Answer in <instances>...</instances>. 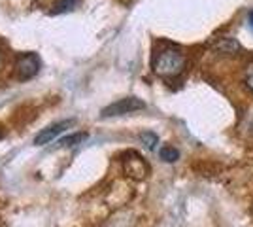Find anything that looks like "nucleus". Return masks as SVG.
Returning a JSON list of instances; mask_svg holds the SVG:
<instances>
[{
  "mask_svg": "<svg viewBox=\"0 0 253 227\" xmlns=\"http://www.w3.org/2000/svg\"><path fill=\"white\" fill-rule=\"evenodd\" d=\"M185 55L178 49H165L155 57L153 61V70L161 78H176L185 70Z\"/></svg>",
  "mask_w": 253,
  "mask_h": 227,
  "instance_id": "nucleus-1",
  "label": "nucleus"
},
{
  "mask_svg": "<svg viewBox=\"0 0 253 227\" xmlns=\"http://www.w3.org/2000/svg\"><path fill=\"white\" fill-rule=\"evenodd\" d=\"M146 108V102L138 97H126V98H119L117 102H112L110 106H106L102 110V118H117V116H125V114H132V112H138V110Z\"/></svg>",
  "mask_w": 253,
  "mask_h": 227,
  "instance_id": "nucleus-2",
  "label": "nucleus"
},
{
  "mask_svg": "<svg viewBox=\"0 0 253 227\" xmlns=\"http://www.w3.org/2000/svg\"><path fill=\"white\" fill-rule=\"evenodd\" d=\"M40 70V59L36 53H25L23 57H19L17 65H15V74L19 80H31L38 74Z\"/></svg>",
  "mask_w": 253,
  "mask_h": 227,
  "instance_id": "nucleus-3",
  "label": "nucleus"
},
{
  "mask_svg": "<svg viewBox=\"0 0 253 227\" xmlns=\"http://www.w3.org/2000/svg\"><path fill=\"white\" fill-rule=\"evenodd\" d=\"M72 125H74V119H66V121L53 123V125L42 129L36 136H34V144H36V146H45V144H49L53 138H57L63 131H66L68 127H72Z\"/></svg>",
  "mask_w": 253,
  "mask_h": 227,
  "instance_id": "nucleus-4",
  "label": "nucleus"
},
{
  "mask_svg": "<svg viewBox=\"0 0 253 227\" xmlns=\"http://www.w3.org/2000/svg\"><path fill=\"white\" fill-rule=\"evenodd\" d=\"M213 49L221 55H234L240 51V44L234 38H229V36H223V38H217V42L213 44Z\"/></svg>",
  "mask_w": 253,
  "mask_h": 227,
  "instance_id": "nucleus-5",
  "label": "nucleus"
},
{
  "mask_svg": "<svg viewBox=\"0 0 253 227\" xmlns=\"http://www.w3.org/2000/svg\"><path fill=\"white\" fill-rule=\"evenodd\" d=\"M85 140H87V133H74V135H68V136L61 138L57 142V146L59 148H74V146H78V144H82Z\"/></svg>",
  "mask_w": 253,
  "mask_h": 227,
  "instance_id": "nucleus-6",
  "label": "nucleus"
},
{
  "mask_svg": "<svg viewBox=\"0 0 253 227\" xmlns=\"http://www.w3.org/2000/svg\"><path fill=\"white\" fill-rule=\"evenodd\" d=\"M159 157L167 163H174L179 159V151L176 150V148H172V146H163V148L159 150Z\"/></svg>",
  "mask_w": 253,
  "mask_h": 227,
  "instance_id": "nucleus-7",
  "label": "nucleus"
},
{
  "mask_svg": "<svg viewBox=\"0 0 253 227\" xmlns=\"http://www.w3.org/2000/svg\"><path fill=\"white\" fill-rule=\"evenodd\" d=\"M80 0H55L53 4V13H64V11H70L76 8Z\"/></svg>",
  "mask_w": 253,
  "mask_h": 227,
  "instance_id": "nucleus-8",
  "label": "nucleus"
},
{
  "mask_svg": "<svg viewBox=\"0 0 253 227\" xmlns=\"http://www.w3.org/2000/svg\"><path fill=\"white\" fill-rule=\"evenodd\" d=\"M140 140H142V144H144L148 150H155L159 144V136L155 133H151V131H146V133L140 135Z\"/></svg>",
  "mask_w": 253,
  "mask_h": 227,
  "instance_id": "nucleus-9",
  "label": "nucleus"
},
{
  "mask_svg": "<svg viewBox=\"0 0 253 227\" xmlns=\"http://www.w3.org/2000/svg\"><path fill=\"white\" fill-rule=\"evenodd\" d=\"M244 84H246V87L250 89V93L253 95V66H250L248 74H246V78H244Z\"/></svg>",
  "mask_w": 253,
  "mask_h": 227,
  "instance_id": "nucleus-10",
  "label": "nucleus"
},
{
  "mask_svg": "<svg viewBox=\"0 0 253 227\" xmlns=\"http://www.w3.org/2000/svg\"><path fill=\"white\" fill-rule=\"evenodd\" d=\"M248 17H250V25H252V27H253V10L250 11V15H248Z\"/></svg>",
  "mask_w": 253,
  "mask_h": 227,
  "instance_id": "nucleus-11",
  "label": "nucleus"
},
{
  "mask_svg": "<svg viewBox=\"0 0 253 227\" xmlns=\"http://www.w3.org/2000/svg\"><path fill=\"white\" fill-rule=\"evenodd\" d=\"M0 66H2V55H0Z\"/></svg>",
  "mask_w": 253,
  "mask_h": 227,
  "instance_id": "nucleus-12",
  "label": "nucleus"
}]
</instances>
